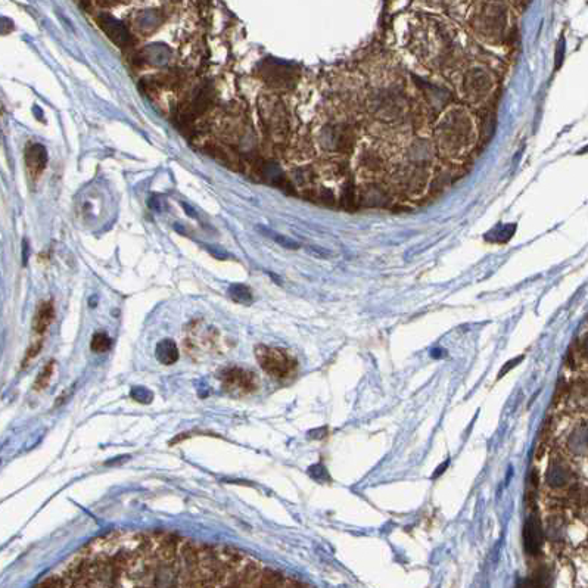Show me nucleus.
Here are the masks:
<instances>
[{"instance_id":"nucleus-1","label":"nucleus","mask_w":588,"mask_h":588,"mask_svg":"<svg viewBox=\"0 0 588 588\" xmlns=\"http://www.w3.org/2000/svg\"><path fill=\"white\" fill-rule=\"evenodd\" d=\"M255 357L265 373L274 379H291L297 373V360L285 350L258 345L255 348Z\"/></svg>"},{"instance_id":"nucleus-2","label":"nucleus","mask_w":588,"mask_h":588,"mask_svg":"<svg viewBox=\"0 0 588 588\" xmlns=\"http://www.w3.org/2000/svg\"><path fill=\"white\" fill-rule=\"evenodd\" d=\"M219 379L223 383V388L235 395H247L254 392L258 387L257 376L249 370L240 367H226L222 369L219 373Z\"/></svg>"},{"instance_id":"nucleus-3","label":"nucleus","mask_w":588,"mask_h":588,"mask_svg":"<svg viewBox=\"0 0 588 588\" xmlns=\"http://www.w3.org/2000/svg\"><path fill=\"white\" fill-rule=\"evenodd\" d=\"M98 21H99L100 29L104 30V33L109 37V40L112 43H115L121 49H127L133 45L132 33L120 20L114 18L108 14H102L98 18Z\"/></svg>"},{"instance_id":"nucleus-4","label":"nucleus","mask_w":588,"mask_h":588,"mask_svg":"<svg viewBox=\"0 0 588 588\" xmlns=\"http://www.w3.org/2000/svg\"><path fill=\"white\" fill-rule=\"evenodd\" d=\"M523 547H525V552L531 556H536L541 552L543 528L540 520L534 516L528 518L525 527H523Z\"/></svg>"},{"instance_id":"nucleus-5","label":"nucleus","mask_w":588,"mask_h":588,"mask_svg":"<svg viewBox=\"0 0 588 588\" xmlns=\"http://www.w3.org/2000/svg\"><path fill=\"white\" fill-rule=\"evenodd\" d=\"M25 164H27V170L33 178H37L40 176L47 164V152L43 145L33 144L31 146L25 150Z\"/></svg>"},{"instance_id":"nucleus-6","label":"nucleus","mask_w":588,"mask_h":588,"mask_svg":"<svg viewBox=\"0 0 588 588\" xmlns=\"http://www.w3.org/2000/svg\"><path fill=\"white\" fill-rule=\"evenodd\" d=\"M54 318H55V307L52 301H46L43 304H40L38 307V310L36 313L34 317V323H33V330L37 336H43L47 329L50 327V325L54 323Z\"/></svg>"},{"instance_id":"nucleus-7","label":"nucleus","mask_w":588,"mask_h":588,"mask_svg":"<svg viewBox=\"0 0 588 588\" xmlns=\"http://www.w3.org/2000/svg\"><path fill=\"white\" fill-rule=\"evenodd\" d=\"M137 55L142 62H148L153 67H162L165 63H169L171 58V50L164 45H152L145 47L142 52H139Z\"/></svg>"},{"instance_id":"nucleus-8","label":"nucleus","mask_w":588,"mask_h":588,"mask_svg":"<svg viewBox=\"0 0 588 588\" xmlns=\"http://www.w3.org/2000/svg\"><path fill=\"white\" fill-rule=\"evenodd\" d=\"M157 360L164 366H171L178 360V348L173 339H162L155 347Z\"/></svg>"},{"instance_id":"nucleus-9","label":"nucleus","mask_w":588,"mask_h":588,"mask_svg":"<svg viewBox=\"0 0 588 588\" xmlns=\"http://www.w3.org/2000/svg\"><path fill=\"white\" fill-rule=\"evenodd\" d=\"M569 481V470L566 467V463L562 462L560 458L555 460L552 463L550 469L547 472V483H550L552 487H564V485Z\"/></svg>"},{"instance_id":"nucleus-10","label":"nucleus","mask_w":588,"mask_h":588,"mask_svg":"<svg viewBox=\"0 0 588 588\" xmlns=\"http://www.w3.org/2000/svg\"><path fill=\"white\" fill-rule=\"evenodd\" d=\"M160 24H161V17L157 14V12H146V14L140 15L136 20V25L142 33H150L152 30H155Z\"/></svg>"},{"instance_id":"nucleus-11","label":"nucleus","mask_w":588,"mask_h":588,"mask_svg":"<svg viewBox=\"0 0 588 588\" xmlns=\"http://www.w3.org/2000/svg\"><path fill=\"white\" fill-rule=\"evenodd\" d=\"M55 366H56L55 362H49L43 367V370L40 372V375L37 376L36 383H34V389L36 391H43V389H46L49 387V383H50V380H52L54 373H55Z\"/></svg>"},{"instance_id":"nucleus-12","label":"nucleus","mask_w":588,"mask_h":588,"mask_svg":"<svg viewBox=\"0 0 588 588\" xmlns=\"http://www.w3.org/2000/svg\"><path fill=\"white\" fill-rule=\"evenodd\" d=\"M229 295L233 301L239 304H251L252 302V293L248 286L245 285H232L229 288Z\"/></svg>"},{"instance_id":"nucleus-13","label":"nucleus","mask_w":588,"mask_h":588,"mask_svg":"<svg viewBox=\"0 0 588 588\" xmlns=\"http://www.w3.org/2000/svg\"><path fill=\"white\" fill-rule=\"evenodd\" d=\"M258 229L261 230L263 235H265V236H268L270 239H273L274 242H277V244L282 245L284 248H288V249H297V248H300V245L297 244L295 240H292V239H289V238H286L284 235L274 233L273 230H268V229H264V227H258Z\"/></svg>"},{"instance_id":"nucleus-14","label":"nucleus","mask_w":588,"mask_h":588,"mask_svg":"<svg viewBox=\"0 0 588 588\" xmlns=\"http://www.w3.org/2000/svg\"><path fill=\"white\" fill-rule=\"evenodd\" d=\"M91 347L96 353H105L111 348V339L107 334H104V332H98V334H95L92 338Z\"/></svg>"},{"instance_id":"nucleus-15","label":"nucleus","mask_w":588,"mask_h":588,"mask_svg":"<svg viewBox=\"0 0 588 588\" xmlns=\"http://www.w3.org/2000/svg\"><path fill=\"white\" fill-rule=\"evenodd\" d=\"M132 399L137 403H142V404H149L153 400V394L145 388V387H134L130 392Z\"/></svg>"},{"instance_id":"nucleus-16","label":"nucleus","mask_w":588,"mask_h":588,"mask_svg":"<svg viewBox=\"0 0 588 588\" xmlns=\"http://www.w3.org/2000/svg\"><path fill=\"white\" fill-rule=\"evenodd\" d=\"M42 347H43V341H42V339H37V341H34V342H33V345L30 347V350H29V353H27V357H25V362H24V364L27 363V362H30V360H33L34 357H36L38 353H40Z\"/></svg>"},{"instance_id":"nucleus-17","label":"nucleus","mask_w":588,"mask_h":588,"mask_svg":"<svg viewBox=\"0 0 588 588\" xmlns=\"http://www.w3.org/2000/svg\"><path fill=\"white\" fill-rule=\"evenodd\" d=\"M310 470H314V472H317V474H310L311 477H314L316 479H318V481H323V479H329V475H327V472H326V469L322 466V465H316V466H313Z\"/></svg>"},{"instance_id":"nucleus-18","label":"nucleus","mask_w":588,"mask_h":588,"mask_svg":"<svg viewBox=\"0 0 588 588\" xmlns=\"http://www.w3.org/2000/svg\"><path fill=\"white\" fill-rule=\"evenodd\" d=\"M522 360H523V357L520 355V357H516V359H513L512 362H509V363H506V364H504V367L502 369V372H500V373H498V378H503V376H504V375H506V373L509 372V370H512V369L515 367V364H519V363H520Z\"/></svg>"},{"instance_id":"nucleus-19","label":"nucleus","mask_w":588,"mask_h":588,"mask_svg":"<svg viewBox=\"0 0 588 588\" xmlns=\"http://www.w3.org/2000/svg\"><path fill=\"white\" fill-rule=\"evenodd\" d=\"M449 465H450V460H447V462H445V463H444V465H442L438 470H435V475H433V477H438V475H441V474H442V470H444L447 466H449Z\"/></svg>"}]
</instances>
